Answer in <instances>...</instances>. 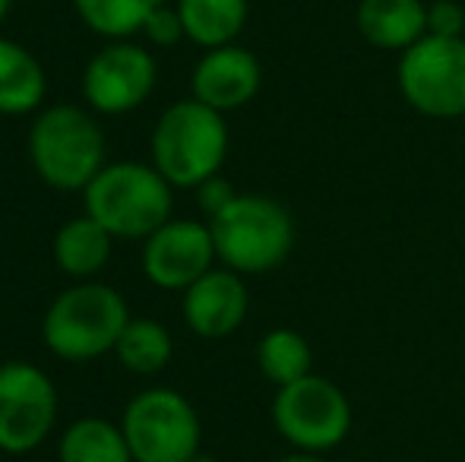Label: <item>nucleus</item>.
<instances>
[{
	"label": "nucleus",
	"instance_id": "f257e3e1",
	"mask_svg": "<svg viewBox=\"0 0 465 462\" xmlns=\"http://www.w3.org/2000/svg\"><path fill=\"white\" fill-rule=\"evenodd\" d=\"M98 114L86 105L57 102L35 114L29 127V162L38 181L61 193H83L108 162Z\"/></svg>",
	"mask_w": 465,
	"mask_h": 462
},
{
	"label": "nucleus",
	"instance_id": "f03ea898",
	"mask_svg": "<svg viewBox=\"0 0 465 462\" xmlns=\"http://www.w3.org/2000/svg\"><path fill=\"white\" fill-rule=\"evenodd\" d=\"M130 323L127 298L108 282H74L48 304L42 317V342L54 358L86 364L114 351Z\"/></svg>",
	"mask_w": 465,
	"mask_h": 462
},
{
	"label": "nucleus",
	"instance_id": "7ed1b4c3",
	"mask_svg": "<svg viewBox=\"0 0 465 462\" xmlns=\"http://www.w3.org/2000/svg\"><path fill=\"white\" fill-rule=\"evenodd\" d=\"M153 165L174 191H196L203 181L222 172L228 155V123L225 114L190 99L168 105L159 114L149 140Z\"/></svg>",
	"mask_w": 465,
	"mask_h": 462
},
{
	"label": "nucleus",
	"instance_id": "20e7f679",
	"mask_svg": "<svg viewBox=\"0 0 465 462\" xmlns=\"http://www.w3.org/2000/svg\"><path fill=\"white\" fill-rule=\"evenodd\" d=\"M83 206L114 241H146L172 219L174 187L146 162H108L83 191Z\"/></svg>",
	"mask_w": 465,
	"mask_h": 462
},
{
	"label": "nucleus",
	"instance_id": "39448f33",
	"mask_svg": "<svg viewBox=\"0 0 465 462\" xmlns=\"http://www.w3.org/2000/svg\"><path fill=\"white\" fill-rule=\"evenodd\" d=\"M209 229L215 257L241 276L276 270L294 247V222L288 210L263 193H238L219 216L209 219Z\"/></svg>",
	"mask_w": 465,
	"mask_h": 462
},
{
	"label": "nucleus",
	"instance_id": "423d86ee",
	"mask_svg": "<svg viewBox=\"0 0 465 462\" xmlns=\"http://www.w3.org/2000/svg\"><path fill=\"white\" fill-rule=\"evenodd\" d=\"M121 431L134 462H190L200 453L203 425L193 402L168 387H149L127 402Z\"/></svg>",
	"mask_w": 465,
	"mask_h": 462
},
{
	"label": "nucleus",
	"instance_id": "0eeeda50",
	"mask_svg": "<svg viewBox=\"0 0 465 462\" xmlns=\"http://www.w3.org/2000/svg\"><path fill=\"white\" fill-rule=\"evenodd\" d=\"M272 425L298 450L326 453L349 437L351 406L332 380L320 374H307L276 389Z\"/></svg>",
	"mask_w": 465,
	"mask_h": 462
},
{
	"label": "nucleus",
	"instance_id": "6e6552de",
	"mask_svg": "<svg viewBox=\"0 0 465 462\" xmlns=\"http://www.w3.org/2000/svg\"><path fill=\"white\" fill-rule=\"evenodd\" d=\"M399 89L405 102L424 117L465 114V35H424L399 61Z\"/></svg>",
	"mask_w": 465,
	"mask_h": 462
},
{
	"label": "nucleus",
	"instance_id": "1a4fd4ad",
	"mask_svg": "<svg viewBox=\"0 0 465 462\" xmlns=\"http://www.w3.org/2000/svg\"><path fill=\"white\" fill-rule=\"evenodd\" d=\"M57 387L38 364H0V453L23 457L51 437L57 425Z\"/></svg>",
	"mask_w": 465,
	"mask_h": 462
},
{
	"label": "nucleus",
	"instance_id": "9d476101",
	"mask_svg": "<svg viewBox=\"0 0 465 462\" xmlns=\"http://www.w3.org/2000/svg\"><path fill=\"white\" fill-rule=\"evenodd\" d=\"M155 83H159L155 57L143 44L121 38L89 57L83 70V102L89 112L104 117L130 114L146 105Z\"/></svg>",
	"mask_w": 465,
	"mask_h": 462
},
{
	"label": "nucleus",
	"instance_id": "9b49d317",
	"mask_svg": "<svg viewBox=\"0 0 465 462\" xmlns=\"http://www.w3.org/2000/svg\"><path fill=\"white\" fill-rule=\"evenodd\" d=\"M213 260H219L213 229L196 219H168L143 241V272L162 291H187L213 270Z\"/></svg>",
	"mask_w": 465,
	"mask_h": 462
},
{
	"label": "nucleus",
	"instance_id": "f8f14e48",
	"mask_svg": "<svg viewBox=\"0 0 465 462\" xmlns=\"http://www.w3.org/2000/svg\"><path fill=\"white\" fill-rule=\"evenodd\" d=\"M260 83H263V67L253 57V51L241 44H222V48H209L196 61L190 74V93L196 102L215 108L219 114H228L253 102Z\"/></svg>",
	"mask_w": 465,
	"mask_h": 462
},
{
	"label": "nucleus",
	"instance_id": "ddd939ff",
	"mask_svg": "<svg viewBox=\"0 0 465 462\" xmlns=\"http://www.w3.org/2000/svg\"><path fill=\"white\" fill-rule=\"evenodd\" d=\"M247 308H251V295L244 279L228 266L222 270L213 266L184 291V323L200 339H225L238 333L241 323L247 320Z\"/></svg>",
	"mask_w": 465,
	"mask_h": 462
},
{
	"label": "nucleus",
	"instance_id": "4468645a",
	"mask_svg": "<svg viewBox=\"0 0 465 462\" xmlns=\"http://www.w3.org/2000/svg\"><path fill=\"white\" fill-rule=\"evenodd\" d=\"M45 95H48L45 64L25 44L0 35V114H38L45 108Z\"/></svg>",
	"mask_w": 465,
	"mask_h": 462
},
{
	"label": "nucleus",
	"instance_id": "2eb2a0df",
	"mask_svg": "<svg viewBox=\"0 0 465 462\" xmlns=\"http://www.w3.org/2000/svg\"><path fill=\"white\" fill-rule=\"evenodd\" d=\"M358 32L383 51H409L428 35V6L421 0H361Z\"/></svg>",
	"mask_w": 465,
	"mask_h": 462
},
{
	"label": "nucleus",
	"instance_id": "dca6fc26",
	"mask_svg": "<svg viewBox=\"0 0 465 462\" xmlns=\"http://www.w3.org/2000/svg\"><path fill=\"white\" fill-rule=\"evenodd\" d=\"M111 251H114V234L104 225H98L93 216H76L64 222L54 234V263L64 276L86 282L95 279L108 266Z\"/></svg>",
	"mask_w": 465,
	"mask_h": 462
},
{
	"label": "nucleus",
	"instance_id": "f3484780",
	"mask_svg": "<svg viewBox=\"0 0 465 462\" xmlns=\"http://www.w3.org/2000/svg\"><path fill=\"white\" fill-rule=\"evenodd\" d=\"M57 462H134V453H130L121 425L86 415V418L70 421L61 431Z\"/></svg>",
	"mask_w": 465,
	"mask_h": 462
},
{
	"label": "nucleus",
	"instance_id": "a211bd4d",
	"mask_svg": "<svg viewBox=\"0 0 465 462\" xmlns=\"http://www.w3.org/2000/svg\"><path fill=\"white\" fill-rule=\"evenodd\" d=\"M178 13L190 42L209 51L234 44V38L247 25L251 4L247 0H178Z\"/></svg>",
	"mask_w": 465,
	"mask_h": 462
},
{
	"label": "nucleus",
	"instance_id": "6ab92c4d",
	"mask_svg": "<svg viewBox=\"0 0 465 462\" xmlns=\"http://www.w3.org/2000/svg\"><path fill=\"white\" fill-rule=\"evenodd\" d=\"M174 339L165 323L153 317H130L127 329L121 333L114 346V358L121 368H127L136 377H153L172 364Z\"/></svg>",
	"mask_w": 465,
	"mask_h": 462
},
{
	"label": "nucleus",
	"instance_id": "aec40b11",
	"mask_svg": "<svg viewBox=\"0 0 465 462\" xmlns=\"http://www.w3.org/2000/svg\"><path fill=\"white\" fill-rule=\"evenodd\" d=\"M165 0H74L76 13L95 35L108 42L134 38L143 32L146 19L153 16Z\"/></svg>",
	"mask_w": 465,
	"mask_h": 462
},
{
	"label": "nucleus",
	"instance_id": "412c9836",
	"mask_svg": "<svg viewBox=\"0 0 465 462\" xmlns=\"http://www.w3.org/2000/svg\"><path fill=\"white\" fill-rule=\"evenodd\" d=\"M257 364L260 374L270 383H276V389L288 387V383L313 374L311 342L294 329H270L257 346Z\"/></svg>",
	"mask_w": 465,
	"mask_h": 462
},
{
	"label": "nucleus",
	"instance_id": "4be33fe9",
	"mask_svg": "<svg viewBox=\"0 0 465 462\" xmlns=\"http://www.w3.org/2000/svg\"><path fill=\"white\" fill-rule=\"evenodd\" d=\"M140 35H146V42L155 44V48H172V44H178L181 38H187L178 6L162 4L159 10H155L153 16L146 19V25H143Z\"/></svg>",
	"mask_w": 465,
	"mask_h": 462
},
{
	"label": "nucleus",
	"instance_id": "5701e85b",
	"mask_svg": "<svg viewBox=\"0 0 465 462\" xmlns=\"http://www.w3.org/2000/svg\"><path fill=\"white\" fill-rule=\"evenodd\" d=\"M465 29V10L456 0H437L428 6V35L460 38Z\"/></svg>",
	"mask_w": 465,
	"mask_h": 462
},
{
	"label": "nucleus",
	"instance_id": "b1692460",
	"mask_svg": "<svg viewBox=\"0 0 465 462\" xmlns=\"http://www.w3.org/2000/svg\"><path fill=\"white\" fill-rule=\"evenodd\" d=\"M238 197V191H234L232 184H228L222 174H215V178H209V181H203L200 187H196V200H200V210L206 212L209 219L213 216H219L222 210H225L232 200Z\"/></svg>",
	"mask_w": 465,
	"mask_h": 462
},
{
	"label": "nucleus",
	"instance_id": "393cba45",
	"mask_svg": "<svg viewBox=\"0 0 465 462\" xmlns=\"http://www.w3.org/2000/svg\"><path fill=\"white\" fill-rule=\"evenodd\" d=\"M276 462H326L320 453H304V450H298V453H292V457H282Z\"/></svg>",
	"mask_w": 465,
	"mask_h": 462
},
{
	"label": "nucleus",
	"instance_id": "a878e982",
	"mask_svg": "<svg viewBox=\"0 0 465 462\" xmlns=\"http://www.w3.org/2000/svg\"><path fill=\"white\" fill-rule=\"evenodd\" d=\"M190 462H219V459H215V457H209V453H203V450H200V453H196V457L190 459Z\"/></svg>",
	"mask_w": 465,
	"mask_h": 462
},
{
	"label": "nucleus",
	"instance_id": "bb28decb",
	"mask_svg": "<svg viewBox=\"0 0 465 462\" xmlns=\"http://www.w3.org/2000/svg\"><path fill=\"white\" fill-rule=\"evenodd\" d=\"M10 6H13V0H0V23H4V16L10 13Z\"/></svg>",
	"mask_w": 465,
	"mask_h": 462
}]
</instances>
